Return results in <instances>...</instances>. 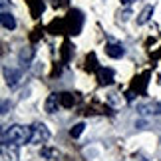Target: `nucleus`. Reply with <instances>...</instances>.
<instances>
[{"instance_id":"f257e3e1","label":"nucleus","mask_w":161,"mask_h":161,"mask_svg":"<svg viewBox=\"0 0 161 161\" xmlns=\"http://www.w3.org/2000/svg\"><path fill=\"white\" fill-rule=\"evenodd\" d=\"M24 145V143H32V127L26 125H8L2 129V145Z\"/></svg>"},{"instance_id":"f03ea898","label":"nucleus","mask_w":161,"mask_h":161,"mask_svg":"<svg viewBox=\"0 0 161 161\" xmlns=\"http://www.w3.org/2000/svg\"><path fill=\"white\" fill-rule=\"evenodd\" d=\"M50 139V131L44 123H36L32 125V143H46Z\"/></svg>"},{"instance_id":"7ed1b4c3","label":"nucleus","mask_w":161,"mask_h":161,"mask_svg":"<svg viewBox=\"0 0 161 161\" xmlns=\"http://www.w3.org/2000/svg\"><path fill=\"white\" fill-rule=\"evenodd\" d=\"M0 161H18V145L10 143V145H2V155Z\"/></svg>"},{"instance_id":"20e7f679","label":"nucleus","mask_w":161,"mask_h":161,"mask_svg":"<svg viewBox=\"0 0 161 161\" xmlns=\"http://www.w3.org/2000/svg\"><path fill=\"white\" fill-rule=\"evenodd\" d=\"M60 106V96L58 94H50V97L46 100V111L48 114H56Z\"/></svg>"},{"instance_id":"39448f33","label":"nucleus","mask_w":161,"mask_h":161,"mask_svg":"<svg viewBox=\"0 0 161 161\" xmlns=\"http://www.w3.org/2000/svg\"><path fill=\"white\" fill-rule=\"evenodd\" d=\"M4 74H6V82H8L10 88H16L18 82H20V74L16 70H8V68H4Z\"/></svg>"},{"instance_id":"423d86ee","label":"nucleus","mask_w":161,"mask_h":161,"mask_svg":"<svg viewBox=\"0 0 161 161\" xmlns=\"http://www.w3.org/2000/svg\"><path fill=\"white\" fill-rule=\"evenodd\" d=\"M106 54L109 58H121V56L125 54V50H123L119 44H108L106 46Z\"/></svg>"},{"instance_id":"0eeeda50","label":"nucleus","mask_w":161,"mask_h":161,"mask_svg":"<svg viewBox=\"0 0 161 161\" xmlns=\"http://www.w3.org/2000/svg\"><path fill=\"white\" fill-rule=\"evenodd\" d=\"M2 28H6V30H14L16 28V20L12 18V14H8V12H2Z\"/></svg>"},{"instance_id":"6e6552de","label":"nucleus","mask_w":161,"mask_h":161,"mask_svg":"<svg viewBox=\"0 0 161 161\" xmlns=\"http://www.w3.org/2000/svg\"><path fill=\"white\" fill-rule=\"evenodd\" d=\"M151 14H153V6H145L143 12H141L139 18H137V24H145V22L151 18Z\"/></svg>"},{"instance_id":"1a4fd4ad","label":"nucleus","mask_w":161,"mask_h":161,"mask_svg":"<svg viewBox=\"0 0 161 161\" xmlns=\"http://www.w3.org/2000/svg\"><path fill=\"white\" fill-rule=\"evenodd\" d=\"M114 72L111 70H100V84H111Z\"/></svg>"},{"instance_id":"9d476101","label":"nucleus","mask_w":161,"mask_h":161,"mask_svg":"<svg viewBox=\"0 0 161 161\" xmlns=\"http://www.w3.org/2000/svg\"><path fill=\"white\" fill-rule=\"evenodd\" d=\"M84 127H86L84 123H76V125L72 127V131H70L72 137H80V135H82V131H84Z\"/></svg>"},{"instance_id":"9b49d317","label":"nucleus","mask_w":161,"mask_h":161,"mask_svg":"<svg viewBox=\"0 0 161 161\" xmlns=\"http://www.w3.org/2000/svg\"><path fill=\"white\" fill-rule=\"evenodd\" d=\"M131 2H135V0H121V4H131Z\"/></svg>"}]
</instances>
